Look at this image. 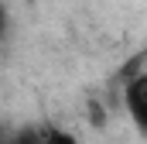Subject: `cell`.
<instances>
[{
	"label": "cell",
	"instance_id": "cell-1",
	"mask_svg": "<svg viewBox=\"0 0 147 144\" xmlns=\"http://www.w3.org/2000/svg\"><path fill=\"white\" fill-rule=\"evenodd\" d=\"M123 103H127V113L130 120L137 124V130L147 134V72L144 75H134L123 89Z\"/></svg>",
	"mask_w": 147,
	"mask_h": 144
},
{
	"label": "cell",
	"instance_id": "cell-2",
	"mask_svg": "<svg viewBox=\"0 0 147 144\" xmlns=\"http://www.w3.org/2000/svg\"><path fill=\"white\" fill-rule=\"evenodd\" d=\"M45 137H48V134H41L38 127H24V130H17L7 144H45Z\"/></svg>",
	"mask_w": 147,
	"mask_h": 144
},
{
	"label": "cell",
	"instance_id": "cell-3",
	"mask_svg": "<svg viewBox=\"0 0 147 144\" xmlns=\"http://www.w3.org/2000/svg\"><path fill=\"white\" fill-rule=\"evenodd\" d=\"M45 144H79L69 134V130H48V137H45Z\"/></svg>",
	"mask_w": 147,
	"mask_h": 144
}]
</instances>
